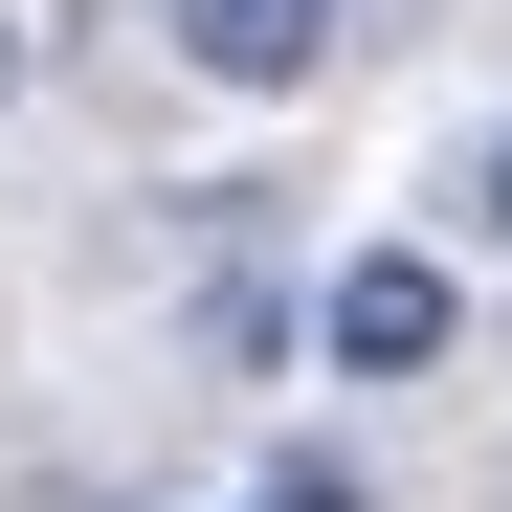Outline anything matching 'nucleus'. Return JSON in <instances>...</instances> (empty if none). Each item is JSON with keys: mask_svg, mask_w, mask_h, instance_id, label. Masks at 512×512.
I'll use <instances>...</instances> for the list:
<instances>
[{"mask_svg": "<svg viewBox=\"0 0 512 512\" xmlns=\"http://www.w3.org/2000/svg\"><path fill=\"white\" fill-rule=\"evenodd\" d=\"M312 357H334V379H446V357H468V290L423 268V245H334V290H312Z\"/></svg>", "mask_w": 512, "mask_h": 512, "instance_id": "f257e3e1", "label": "nucleus"}, {"mask_svg": "<svg viewBox=\"0 0 512 512\" xmlns=\"http://www.w3.org/2000/svg\"><path fill=\"white\" fill-rule=\"evenodd\" d=\"M334 23H357V0H156V45H179L201 90H245V112H268V90H312V67H334Z\"/></svg>", "mask_w": 512, "mask_h": 512, "instance_id": "f03ea898", "label": "nucleus"}, {"mask_svg": "<svg viewBox=\"0 0 512 512\" xmlns=\"http://www.w3.org/2000/svg\"><path fill=\"white\" fill-rule=\"evenodd\" d=\"M268 357H290V312H268V290L223 268V290H201V379H268Z\"/></svg>", "mask_w": 512, "mask_h": 512, "instance_id": "7ed1b4c3", "label": "nucleus"}, {"mask_svg": "<svg viewBox=\"0 0 512 512\" xmlns=\"http://www.w3.org/2000/svg\"><path fill=\"white\" fill-rule=\"evenodd\" d=\"M468 223H490V245H512V134H490V156H468Z\"/></svg>", "mask_w": 512, "mask_h": 512, "instance_id": "20e7f679", "label": "nucleus"}, {"mask_svg": "<svg viewBox=\"0 0 512 512\" xmlns=\"http://www.w3.org/2000/svg\"><path fill=\"white\" fill-rule=\"evenodd\" d=\"M23 90H45V23H0V112H23Z\"/></svg>", "mask_w": 512, "mask_h": 512, "instance_id": "39448f33", "label": "nucleus"}]
</instances>
